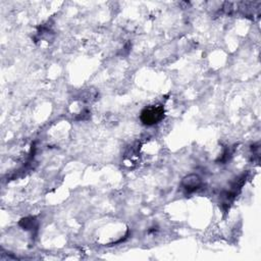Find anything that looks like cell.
<instances>
[{
    "mask_svg": "<svg viewBox=\"0 0 261 261\" xmlns=\"http://www.w3.org/2000/svg\"><path fill=\"white\" fill-rule=\"evenodd\" d=\"M164 117V107L160 104L145 107L140 114V119L145 125H154Z\"/></svg>",
    "mask_w": 261,
    "mask_h": 261,
    "instance_id": "obj_1",
    "label": "cell"
},
{
    "mask_svg": "<svg viewBox=\"0 0 261 261\" xmlns=\"http://www.w3.org/2000/svg\"><path fill=\"white\" fill-rule=\"evenodd\" d=\"M181 185L188 192H194L200 188L201 178L197 174H190L184 177Z\"/></svg>",
    "mask_w": 261,
    "mask_h": 261,
    "instance_id": "obj_2",
    "label": "cell"
}]
</instances>
